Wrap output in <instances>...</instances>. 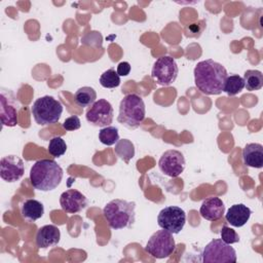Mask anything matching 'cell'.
Instances as JSON below:
<instances>
[{"instance_id": "cell-1", "label": "cell", "mask_w": 263, "mask_h": 263, "mask_svg": "<svg viewBox=\"0 0 263 263\" xmlns=\"http://www.w3.org/2000/svg\"><path fill=\"white\" fill-rule=\"evenodd\" d=\"M195 86L204 95H220L224 91L227 78L225 67L214 60H204L196 64L194 71Z\"/></svg>"}, {"instance_id": "cell-2", "label": "cell", "mask_w": 263, "mask_h": 263, "mask_svg": "<svg viewBox=\"0 0 263 263\" xmlns=\"http://www.w3.org/2000/svg\"><path fill=\"white\" fill-rule=\"evenodd\" d=\"M63 179V168L52 159L37 160L30 170V181L35 189L51 191L55 189Z\"/></svg>"}, {"instance_id": "cell-3", "label": "cell", "mask_w": 263, "mask_h": 263, "mask_svg": "<svg viewBox=\"0 0 263 263\" xmlns=\"http://www.w3.org/2000/svg\"><path fill=\"white\" fill-rule=\"evenodd\" d=\"M135 208L134 201L125 199H112L103 209V214L109 226L113 229H123L130 227L135 222Z\"/></svg>"}, {"instance_id": "cell-4", "label": "cell", "mask_w": 263, "mask_h": 263, "mask_svg": "<svg viewBox=\"0 0 263 263\" xmlns=\"http://www.w3.org/2000/svg\"><path fill=\"white\" fill-rule=\"evenodd\" d=\"M146 108L143 99L137 93H128L119 104L117 121L129 129L138 128L145 119Z\"/></svg>"}, {"instance_id": "cell-5", "label": "cell", "mask_w": 263, "mask_h": 263, "mask_svg": "<svg viewBox=\"0 0 263 263\" xmlns=\"http://www.w3.org/2000/svg\"><path fill=\"white\" fill-rule=\"evenodd\" d=\"M31 112L37 124L49 125L60 120L63 113V105L51 96H43L33 103Z\"/></svg>"}, {"instance_id": "cell-6", "label": "cell", "mask_w": 263, "mask_h": 263, "mask_svg": "<svg viewBox=\"0 0 263 263\" xmlns=\"http://www.w3.org/2000/svg\"><path fill=\"white\" fill-rule=\"evenodd\" d=\"M201 257L204 263H235L237 260L235 250L221 238L211 240L203 248Z\"/></svg>"}, {"instance_id": "cell-7", "label": "cell", "mask_w": 263, "mask_h": 263, "mask_svg": "<svg viewBox=\"0 0 263 263\" xmlns=\"http://www.w3.org/2000/svg\"><path fill=\"white\" fill-rule=\"evenodd\" d=\"M176 249L173 234L164 229L157 230L148 239L145 251L154 258L163 259L170 257Z\"/></svg>"}, {"instance_id": "cell-8", "label": "cell", "mask_w": 263, "mask_h": 263, "mask_svg": "<svg viewBox=\"0 0 263 263\" xmlns=\"http://www.w3.org/2000/svg\"><path fill=\"white\" fill-rule=\"evenodd\" d=\"M179 68L174 58L163 55L158 58L152 67L151 76L153 80L162 86H168L177 79Z\"/></svg>"}, {"instance_id": "cell-9", "label": "cell", "mask_w": 263, "mask_h": 263, "mask_svg": "<svg viewBox=\"0 0 263 263\" xmlns=\"http://www.w3.org/2000/svg\"><path fill=\"white\" fill-rule=\"evenodd\" d=\"M186 223V213L183 209L176 205L163 208L157 216V224L172 234H178Z\"/></svg>"}, {"instance_id": "cell-10", "label": "cell", "mask_w": 263, "mask_h": 263, "mask_svg": "<svg viewBox=\"0 0 263 263\" xmlns=\"http://www.w3.org/2000/svg\"><path fill=\"white\" fill-rule=\"evenodd\" d=\"M114 110L112 105L105 99L96 101L86 111L85 118L87 122L95 126L106 127L113 121Z\"/></svg>"}, {"instance_id": "cell-11", "label": "cell", "mask_w": 263, "mask_h": 263, "mask_svg": "<svg viewBox=\"0 0 263 263\" xmlns=\"http://www.w3.org/2000/svg\"><path fill=\"white\" fill-rule=\"evenodd\" d=\"M185 164L186 161L184 155L175 149L163 152L158 160V167L160 172L171 178L180 176L185 170Z\"/></svg>"}, {"instance_id": "cell-12", "label": "cell", "mask_w": 263, "mask_h": 263, "mask_svg": "<svg viewBox=\"0 0 263 263\" xmlns=\"http://www.w3.org/2000/svg\"><path fill=\"white\" fill-rule=\"evenodd\" d=\"M25 173L24 161L16 155H6L0 160V177L8 183L18 181Z\"/></svg>"}, {"instance_id": "cell-13", "label": "cell", "mask_w": 263, "mask_h": 263, "mask_svg": "<svg viewBox=\"0 0 263 263\" xmlns=\"http://www.w3.org/2000/svg\"><path fill=\"white\" fill-rule=\"evenodd\" d=\"M87 198L80 191L68 189L60 196V204L63 211L69 214H76L87 206Z\"/></svg>"}, {"instance_id": "cell-14", "label": "cell", "mask_w": 263, "mask_h": 263, "mask_svg": "<svg viewBox=\"0 0 263 263\" xmlns=\"http://www.w3.org/2000/svg\"><path fill=\"white\" fill-rule=\"evenodd\" d=\"M15 98L10 91L6 92L4 90L1 91L0 96V116L2 124L5 126H15L17 124V107H15Z\"/></svg>"}, {"instance_id": "cell-15", "label": "cell", "mask_w": 263, "mask_h": 263, "mask_svg": "<svg viewBox=\"0 0 263 263\" xmlns=\"http://www.w3.org/2000/svg\"><path fill=\"white\" fill-rule=\"evenodd\" d=\"M225 212V205L221 198L212 196L205 198L199 209L200 216L209 221H217L221 219Z\"/></svg>"}, {"instance_id": "cell-16", "label": "cell", "mask_w": 263, "mask_h": 263, "mask_svg": "<svg viewBox=\"0 0 263 263\" xmlns=\"http://www.w3.org/2000/svg\"><path fill=\"white\" fill-rule=\"evenodd\" d=\"M61 231L54 225H44L36 233V245L40 249H47L59 243Z\"/></svg>"}, {"instance_id": "cell-17", "label": "cell", "mask_w": 263, "mask_h": 263, "mask_svg": "<svg viewBox=\"0 0 263 263\" xmlns=\"http://www.w3.org/2000/svg\"><path fill=\"white\" fill-rule=\"evenodd\" d=\"M252 211L243 203H236L231 205L225 214V219L230 225L234 227L243 226L250 219Z\"/></svg>"}, {"instance_id": "cell-18", "label": "cell", "mask_w": 263, "mask_h": 263, "mask_svg": "<svg viewBox=\"0 0 263 263\" xmlns=\"http://www.w3.org/2000/svg\"><path fill=\"white\" fill-rule=\"evenodd\" d=\"M242 160L247 166L261 168L263 166V146L259 143H250L242 149Z\"/></svg>"}, {"instance_id": "cell-19", "label": "cell", "mask_w": 263, "mask_h": 263, "mask_svg": "<svg viewBox=\"0 0 263 263\" xmlns=\"http://www.w3.org/2000/svg\"><path fill=\"white\" fill-rule=\"evenodd\" d=\"M21 213L25 219L30 221H36L43 216L44 206L37 199H27L22 204Z\"/></svg>"}, {"instance_id": "cell-20", "label": "cell", "mask_w": 263, "mask_h": 263, "mask_svg": "<svg viewBox=\"0 0 263 263\" xmlns=\"http://www.w3.org/2000/svg\"><path fill=\"white\" fill-rule=\"evenodd\" d=\"M97 99L96 90L90 86H82L74 93V101L79 107H89Z\"/></svg>"}, {"instance_id": "cell-21", "label": "cell", "mask_w": 263, "mask_h": 263, "mask_svg": "<svg viewBox=\"0 0 263 263\" xmlns=\"http://www.w3.org/2000/svg\"><path fill=\"white\" fill-rule=\"evenodd\" d=\"M242 78L245 87L249 91L261 89L263 86V74L259 70H247Z\"/></svg>"}, {"instance_id": "cell-22", "label": "cell", "mask_w": 263, "mask_h": 263, "mask_svg": "<svg viewBox=\"0 0 263 263\" xmlns=\"http://www.w3.org/2000/svg\"><path fill=\"white\" fill-rule=\"evenodd\" d=\"M114 151L116 155L126 163L135 156V146L128 139H119L115 144Z\"/></svg>"}, {"instance_id": "cell-23", "label": "cell", "mask_w": 263, "mask_h": 263, "mask_svg": "<svg viewBox=\"0 0 263 263\" xmlns=\"http://www.w3.org/2000/svg\"><path fill=\"white\" fill-rule=\"evenodd\" d=\"M245 87L243 78L237 74L227 76L224 84V91L228 96H235Z\"/></svg>"}, {"instance_id": "cell-24", "label": "cell", "mask_w": 263, "mask_h": 263, "mask_svg": "<svg viewBox=\"0 0 263 263\" xmlns=\"http://www.w3.org/2000/svg\"><path fill=\"white\" fill-rule=\"evenodd\" d=\"M99 140L102 144L106 146H112L116 144L119 140L118 128L110 125L106 127H102L99 132Z\"/></svg>"}, {"instance_id": "cell-25", "label": "cell", "mask_w": 263, "mask_h": 263, "mask_svg": "<svg viewBox=\"0 0 263 263\" xmlns=\"http://www.w3.org/2000/svg\"><path fill=\"white\" fill-rule=\"evenodd\" d=\"M100 84L105 88H115L120 84V76L114 68H110L100 76Z\"/></svg>"}, {"instance_id": "cell-26", "label": "cell", "mask_w": 263, "mask_h": 263, "mask_svg": "<svg viewBox=\"0 0 263 263\" xmlns=\"http://www.w3.org/2000/svg\"><path fill=\"white\" fill-rule=\"evenodd\" d=\"M67 151V144L65 140L60 137L55 136L49 140L48 143V152L53 157H61Z\"/></svg>"}, {"instance_id": "cell-27", "label": "cell", "mask_w": 263, "mask_h": 263, "mask_svg": "<svg viewBox=\"0 0 263 263\" xmlns=\"http://www.w3.org/2000/svg\"><path fill=\"white\" fill-rule=\"evenodd\" d=\"M220 235H221V239L228 245L235 243V242L239 241V235L236 233V231L234 229L228 227L227 225L222 226Z\"/></svg>"}, {"instance_id": "cell-28", "label": "cell", "mask_w": 263, "mask_h": 263, "mask_svg": "<svg viewBox=\"0 0 263 263\" xmlns=\"http://www.w3.org/2000/svg\"><path fill=\"white\" fill-rule=\"evenodd\" d=\"M81 125V122H80V119L78 116L76 115H72L68 118L65 119V121L63 122V127L64 129L66 130H76L80 127Z\"/></svg>"}, {"instance_id": "cell-29", "label": "cell", "mask_w": 263, "mask_h": 263, "mask_svg": "<svg viewBox=\"0 0 263 263\" xmlns=\"http://www.w3.org/2000/svg\"><path fill=\"white\" fill-rule=\"evenodd\" d=\"M117 74L119 76H127L130 72V65L128 62H120L117 66L116 70Z\"/></svg>"}]
</instances>
